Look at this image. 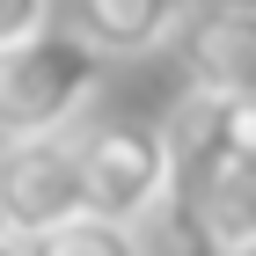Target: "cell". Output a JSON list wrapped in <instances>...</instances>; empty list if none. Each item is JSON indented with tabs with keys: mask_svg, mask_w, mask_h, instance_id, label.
<instances>
[{
	"mask_svg": "<svg viewBox=\"0 0 256 256\" xmlns=\"http://www.w3.org/2000/svg\"><path fill=\"white\" fill-rule=\"evenodd\" d=\"M102 59L96 44H80L74 30H37L0 52V139H44V132H74L80 110L102 96Z\"/></svg>",
	"mask_w": 256,
	"mask_h": 256,
	"instance_id": "cell-1",
	"label": "cell"
},
{
	"mask_svg": "<svg viewBox=\"0 0 256 256\" xmlns=\"http://www.w3.org/2000/svg\"><path fill=\"white\" fill-rule=\"evenodd\" d=\"M74 161H80L88 212L124 220V227H146L154 212H168V190H176V146H168V124H146V118L74 124Z\"/></svg>",
	"mask_w": 256,
	"mask_h": 256,
	"instance_id": "cell-2",
	"label": "cell"
},
{
	"mask_svg": "<svg viewBox=\"0 0 256 256\" xmlns=\"http://www.w3.org/2000/svg\"><path fill=\"white\" fill-rule=\"evenodd\" d=\"M74 212H88L74 132L0 139V227L22 234V242H37V234H52L59 220H74Z\"/></svg>",
	"mask_w": 256,
	"mask_h": 256,
	"instance_id": "cell-3",
	"label": "cell"
},
{
	"mask_svg": "<svg viewBox=\"0 0 256 256\" xmlns=\"http://www.w3.org/2000/svg\"><path fill=\"white\" fill-rule=\"evenodd\" d=\"M176 59L183 88L205 102L256 96V8L249 0H190V15L176 22Z\"/></svg>",
	"mask_w": 256,
	"mask_h": 256,
	"instance_id": "cell-4",
	"label": "cell"
},
{
	"mask_svg": "<svg viewBox=\"0 0 256 256\" xmlns=\"http://www.w3.org/2000/svg\"><path fill=\"white\" fill-rule=\"evenodd\" d=\"M190 0H66V30L96 44L102 59H146L176 37Z\"/></svg>",
	"mask_w": 256,
	"mask_h": 256,
	"instance_id": "cell-5",
	"label": "cell"
},
{
	"mask_svg": "<svg viewBox=\"0 0 256 256\" xmlns=\"http://www.w3.org/2000/svg\"><path fill=\"white\" fill-rule=\"evenodd\" d=\"M30 256H146V242H139V227H124V220L74 212V220H59L52 234L30 242Z\"/></svg>",
	"mask_w": 256,
	"mask_h": 256,
	"instance_id": "cell-6",
	"label": "cell"
},
{
	"mask_svg": "<svg viewBox=\"0 0 256 256\" xmlns=\"http://www.w3.org/2000/svg\"><path fill=\"white\" fill-rule=\"evenodd\" d=\"M37 30H52V0H0V52Z\"/></svg>",
	"mask_w": 256,
	"mask_h": 256,
	"instance_id": "cell-7",
	"label": "cell"
},
{
	"mask_svg": "<svg viewBox=\"0 0 256 256\" xmlns=\"http://www.w3.org/2000/svg\"><path fill=\"white\" fill-rule=\"evenodd\" d=\"M212 118H220V139H227V146H242V154H256V96L212 102Z\"/></svg>",
	"mask_w": 256,
	"mask_h": 256,
	"instance_id": "cell-8",
	"label": "cell"
},
{
	"mask_svg": "<svg viewBox=\"0 0 256 256\" xmlns=\"http://www.w3.org/2000/svg\"><path fill=\"white\" fill-rule=\"evenodd\" d=\"M0 256H30V242H22V234H8V227H0Z\"/></svg>",
	"mask_w": 256,
	"mask_h": 256,
	"instance_id": "cell-9",
	"label": "cell"
},
{
	"mask_svg": "<svg viewBox=\"0 0 256 256\" xmlns=\"http://www.w3.org/2000/svg\"><path fill=\"white\" fill-rule=\"evenodd\" d=\"M242 256H256V249H242Z\"/></svg>",
	"mask_w": 256,
	"mask_h": 256,
	"instance_id": "cell-10",
	"label": "cell"
}]
</instances>
